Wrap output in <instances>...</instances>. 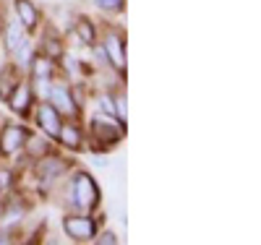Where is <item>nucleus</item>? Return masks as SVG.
<instances>
[{
	"label": "nucleus",
	"instance_id": "nucleus-1",
	"mask_svg": "<svg viewBox=\"0 0 261 245\" xmlns=\"http://www.w3.org/2000/svg\"><path fill=\"white\" fill-rule=\"evenodd\" d=\"M73 201L84 209V211H89V209H94L97 204H99V188H97V183L92 180V175H79L76 177V185H73Z\"/></svg>",
	"mask_w": 261,
	"mask_h": 245
},
{
	"label": "nucleus",
	"instance_id": "nucleus-2",
	"mask_svg": "<svg viewBox=\"0 0 261 245\" xmlns=\"http://www.w3.org/2000/svg\"><path fill=\"white\" fill-rule=\"evenodd\" d=\"M63 227L68 232V237H73V240H92L94 232H97L94 222L89 216H65Z\"/></svg>",
	"mask_w": 261,
	"mask_h": 245
},
{
	"label": "nucleus",
	"instance_id": "nucleus-3",
	"mask_svg": "<svg viewBox=\"0 0 261 245\" xmlns=\"http://www.w3.org/2000/svg\"><path fill=\"white\" fill-rule=\"evenodd\" d=\"M29 130L21 125H6V130L0 133V151L3 154H16L21 146L27 144Z\"/></svg>",
	"mask_w": 261,
	"mask_h": 245
},
{
	"label": "nucleus",
	"instance_id": "nucleus-4",
	"mask_svg": "<svg viewBox=\"0 0 261 245\" xmlns=\"http://www.w3.org/2000/svg\"><path fill=\"white\" fill-rule=\"evenodd\" d=\"M92 128H94V133H97V139H102L105 144H115V141L123 139V128H120L118 123H113L110 115H107V118H105V115L94 118Z\"/></svg>",
	"mask_w": 261,
	"mask_h": 245
},
{
	"label": "nucleus",
	"instance_id": "nucleus-5",
	"mask_svg": "<svg viewBox=\"0 0 261 245\" xmlns=\"http://www.w3.org/2000/svg\"><path fill=\"white\" fill-rule=\"evenodd\" d=\"M37 123L42 128V133H47V136L58 139V133H60V115H58V110L53 104H42L39 107V113H37Z\"/></svg>",
	"mask_w": 261,
	"mask_h": 245
},
{
	"label": "nucleus",
	"instance_id": "nucleus-6",
	"mask_svg": "<svg viewBox=\"0 0 261 245\" xmlns=\"http://www.w3.org/2000/svg\"><path fill=\"white\" fill-rule=\"evenodd\" d=\"M47 97L53 99V107L58 110V113H63V115H79V104H76V99L71 97L68 89L55 86V89H50Z\"/></svg>",
	"mask_w": 261,
	"mask_h": 245
},
{
	"label": "nucleus",
	"instance_id": "nucleus-7",
	"mask_svg": "<svg viewBox=\"0 0 261 245\" xmlns=\"http://www.w3.org/2000/svg\"><path fill=\"white\" fill-rule=\"evenodd\" d=\"M63 170H65V162L63 159H58V157H45L39 165H37V175H39V180H55L58 175H63Z\"/></svg>",
	"mask_w": 261,
	"mask_h": 245
},
{
	"label": "nucleus",
	"instance_id": "nucleus-8",
	"mask_svg": "<svg viewBox=\"0 0 261 245\" xmlns=\"http://www.w3.org/2000/svg\"><path fill=\"white\" fill-rule=\"evenodd\" d=\"M105 55L113 60V65L118 71H123L125 68V55H123V42L115 37V34H107V39H105Z\"/></svg>",
	"mask_w": 261,
	"mask_h": 245
},
{
	"label": "nucleus",
	"instance_id": "nucleus-9",
	"mask_svg": "<svg viewBox=\"0 0 261 245\" xmlns=\"http://www.w3.org/2000/svg\"><path fill=\"white\" fill-rule=\"evenodd\" d=\"M8 102H11V110H13V113L24 115L27 110H29V102H32V92H29V86H24V84L13 86V92H11Z\"/></svg>",
	"mask_w": 261,
	"mask_h": 245
},
{
	"label": "nucleus",
	"instance_id": "nucleus-10",
	"mask_svg": "<svg viewBox=\"0 0 261 245\" xmlns=\"http://www.w3.org/2000/svg\"><path fill=\"white\" fill-rule=\"evenodd\" d=\"M16 13H18V21L24 29H34L37 26V8L29 3V0H16Z\"/></svg>",
	"mask_w": 261,
	"mask_h": 245
},
{
	"label": "nucleus",
	"instance_id": "nucleus-11",
	"mask_svg": "<svg viewBox=\"0 0 261 245\" xmlns=\"http://www.w3.org/2000/svg\"><path fill=\"white\" fill-rule=\"evenodd\" d=\"M58 139L68 146V149H79V146H81V136H79V128H76V125H60Z\"/></svg>",
	"mask_w": 261,
	"mask_h": 245
},
{
	"label": "nucleus",
	"instance_id": "nucleus-12",
	"mask_svg": "<svg viewBox=\"0 0 261 245\" xmlns=\"http://www.w3.org/2000/svg\"><path fill=\"white\" fill-rule=\"evenodd\" d=\"M21 44H24V32H21V24H11L8 26V50L18 52Z\"/></svg>",
	"mask_w": 261,
	"mask_h": 245
},
{
	"label": "nucleus",
	"instance_id": "nucleus-13",
	"mask_svg": "<svg viewBox=\"0 0 261 245\" xmlns=\"http://www.w3.org/2000/svg\"><path fill=\"white\" fill-rule=\"evenodd\" d=\"M32 73H34V78H50V73H53L50 60L47 58H34L32 60Z\"/></svg>",
	"mask_w": 261,
	"mask_h": 245
},
{
	"label": "nucleus",
	"instance_id": "nucleus-14",
	"mask_svg": "<svg viewBox=\"0 0 261 245\" xmlns=\"http://www.w3.org/2000/svg\"><path fill=\"white\" fill-rule=\"evenodd\" d=\"M76 29H79V37H81L86 44H94V29H92V21L81 18L79 24H76Z\"/></svg>",
	"mask_w": 261,
	"mask_h": 245
},
{
	"label": "nucleus",
	"instance_id": "nucleus-15",
	"mask_svg": "<svg viewBox=\"0 0 261 245\" xmlns=\"http://www.w3.org/2000/svg\"><path fill=\"white\" fill-rule=\"evenodd\" d=\"M97 3V8H102V11H123V0H94Z\"/></svg>",
	"mask_w": 261,
	"mask_h": 245
},
{
	"label": "nucleus",
	"instance_id": "nucleus-16",
	"mask_svg": "<svg viewBox=\"0 0 261 245\" xmlns=\"http://www.w3.org/2000/svg\"><path fill=\"white\" fill-rule=\"evenodd\" d=\"M115 115H118L120 120H125V118H128V104H125V97H123V94H118V97H115Z\"/></svg>",
	"mask_w": 261,
	"mask_h": 245
},
{
	"label": "nucleus",
	"instance_id": "nucleus-17",
	"mask_svg": "<svg viewBox=\"0 0 261 245\" xmlns=\"http://www.w3.org/2000/svg\"><path fill=\"white\" fill-rule=\"evenodd\" d=\"M34 89L39 97H47L50 94V78H34Z\"/></svg>",
	"mask_w": 261,
	"mask_h": 245
},
{
	"label": "nucleus",
	"instance_id": "nucleus-18",
	"mask_svg": "<svg viewBox=\"0 0 261 245\" xmlns=\"http://www.w3.org/2000/svg\"><path fill=\"white\" fill-rule=\"evenodd\" d=\"M27 141H29V151L34 157H39V151H45V141H39L37 136H27Z\"/></svg>",
	"mask_w": 261,
	"mask_h": 245
},
{
	"label": "nucleus",
	"instance_id": "nucleus-19",
	"mask_svg": "<svg viewBox=\"0 0 261 245\" xmlns=\"http://www.w3.org/2000/svg\"><path fill=\"white\" fill-rule=\"evenodd\" d=\"M47 55L50 58H60L63 55V47H60L58 39H47Z\"/></svg>",
	"mask_w": 261,
	"mask_h": 245
},
{
	"label": "nucleus",
	"instance_id": "nucleus-20",
	"mask_svg": "<svg viewBox=\"0 0 261 245\" xmlns=\"http://www.w3.org/2000/svg\"><path fill=\"white\" fill-rule=\"evenodd\" d=\"M99 107L105 110L107 115H115V104H113V99H107V97H99Z\"/></svg>",
	"mask_w": 261,
	"mask_h": 245
},
{
	"label": "nucleus",
	"instance_id": "nucleus-21",
	"mask_svg": "<svg viewBox=\"0 0 261 245\" xmlns=\"http://www.w3.org/2000/svg\"><path fill=\"white\" fill-rule=\"evenodd\" d=\"M11 185V172L8 170H0V190H6Z\"/></svg>",
	"mask_w": 261,
	"mask_h": 245
},
{
	"label": "nucleus",
	"instance_id": "nucleus-22",
	"mask_svg": "<svg viewBox=\"0 0 261 245\" xmlns=\"http://www.w3.org/2000/svg\"><path fill=\"white\" fill-rule=\"evenodd\" d=\"M21 219V211L18 209H11L8 214H6V225H13V222H18Z\"/></svg>",
	"mask_w": 261,
	"mask_h": 245
},
{
	"label": "nucleus",
	"instance_id": "nucleus-23",
	"mask_svg": "<svg viewBox=\"0 0 261 245\" xmlns=\"http://www.w3.org/2000/svg\"><path fill=\"white\" fill-rule=\"evenodd\" d=\"M99 242H107V245H113V242H118V237H115L113 232H105V235L99 237Z\"/></svg>",
	"mask_w": 261,
	"mask_h": 245
},
{
	"label": "nucleus",
	"instance_id": "nucleus-24",
	"mask_svg": "<svg viewBox=\"0 0 261 245\" xmlns=\"http://www.w3.org/2000/svg\"><path fill=\"white\" fill-rule=\"evenodd\" d=\"M0 216H3V206H0Z\"/></svg>",
	"mask_w": 261,
	"mask_h": 245
}]
</instances>
